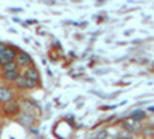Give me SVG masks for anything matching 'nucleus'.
<instances>
[{
	"instance_id": "obj_1",
	"label": "nucleus",
	"mask_w": 154,
	"mask_h": 139,
	"mask_svg": "<svg viewBox=\"0 0 154 139\" xmlns=\"http://www.w3.org/2000/svg\"><path fill=\"white\" fill-rule=\"evenodd\" d=\"M122 128L125 130V131H128V133H131V134H137V133H140L142 131V121H137V119H134V118H126L122 124Z\"/></svg>"
},
{
	"instance_id": "obj_2",
	"label": "nucleus",
	"mask_w": 154,
	"mask_h": 139,
	"mask_svg": "<svg viewBox=\"0 0 154 139\" xmlns=\"http://www.w3.org/2000/svg\"><path fill=\"white\" fill-rule=\"evenodd\" d=\"M17 49L14 46H6L5 49V53L2 54V57H0V65H5L8 64V62H14L16 57H17Z\"/></svg>"
},
{
	"instance_id": "obj_3",
	"label": "nucleus",
	"mask_w": 154,
	"mask_h": 139,
	"mask_svg": "<svg viewBox=\"0 0 154 139\" xmlns=\"http://www.w3.org/2000/svg\"><path fill=\"white\" fill-rule=\"evenodd\" d=\"M14 84H16V87H17V88H20V90H32V88L38 87V82H34V81L26 79L23 74L20 76V77H19Z\"/></svg>"
},
{
	"instance_id": "obj_4",
	"label": "nucleus",
	"mask_w": 154,
	"mask_h": 139,
	"mask_svg": "<svg viewBox=\"0 0 154 139\" xmlns=\"http://www.w3.org/2000/svg\"><path fill=\"white\" fill-rule=\"evenodd\" d=\"M16 93L9 87H0V104H8L11 100H14Z\"/></svg>"
},
{
	"instance_id": "obj_5",
	"label": "nucleus",
	"mask_w": 154,
	"mask_h": 139,
	"mask_svg": "<svg viewBox=\"0 0 154 139\" xmlns=\"http://www.w3.org/2000/svg\"><path fill=\"white\" fill-rule=\"evenodd\" d=\"M3 113L8 116H16L20 113V104L17 102V100H11V102L8 104H3Z\"/></svg>"
},
{
	"instance_id": "obj_6",
	"label": "nucleus",
	"mask_w": 154,
	"mask_h": 139,
	"mask_svg": "<svg viewBox=\"0 0 154 139\" xmlns=\"http://www.w3.org/2000/svg\"><path fill=\"white\" fill-rule=\"evenodd\" d=\"M16 62L19 64V67H25V68L32 67V59H31V56H29L28 53H25V51H19V53H17Z\"/></svg>"
},
{
	"instance_id": "obj_7",
	"label": "nucleus",
	"mask_w": 154,
	"mask_h": 139,
	"mask_svg": "<svg viewBox=\"0 0 154 139\" xmlns=\"http://www.w3.org/2000/svg\"><path fill=\"white\" fill-rule=\"evenodd\" d=\"M26 79L29 81H34V82H38L40 81V73H38V70L35 67H28V68H25V71L22 73Z\"/></svg>"
},
{
	"instance_id": "obj_8",
	"label": "nucleus",
	"mask_w": 154,
	"mask_h": 139,
	"mask_svg": "<svg viewBox=\"0 0 154 139\" xmlns=\"http://www.w3.org/2000/svg\"><path fill=\"white\" fill-rule=\"evenodd\" d=\"M22 76L20 70H16V71H8V73H3V79L6 82H11V84H14L19 77Z\"/></svg>"
},
{
	"instance_id": "obj_9",
	"label": "nucleus",
	"mask_w": 154,
	"mask_h": 139,
	"mask_svg": "<svg viewBox=\"0 0 154 139\" xmlns=\"http://www.w3.org/2000/svg\"><path fill=\"white\" fill-rule=\"evenodd\" d=\"M20 67H19V64L14 60V62H8V64H5V65H2V71L3 73H8V71H16V70H19Z\"/></svg>"
},
{
	"instance_id": "obj_10",
	"label": "nucleus",
	"mask_w": 154,
	"mask_h": 139,
	"mask_svg": "<svg viewBox=\"0 0 154 139\" xmlns=\"http://www.w3.org/2000/svg\"><path fill=\"white\" fill-rule=\"evenodd\" d=\"M140 134H143V137H151L154 136V125H145L140 131Z\"/></svg>"
},
{
	"instance_id": "obj_11",
	"label": "nucleus",
	"mask_w": 154,
	"mask_h": 139,
	"mask_svg": "<svg viewBox=\"0 0 154 139\" xmlns=\"http://www.w3.org/2000/svg\"><path fill=\"white\" fill-rule=\"evenodd\" d=\"M114 139H133V134L123 130V131H120L119 134H116V137H114Z\"/></svg>"
},
{
	"instance_id": "obj_12",
	"label": "nucleus",
	"mask_w": 154,
	"mask_h": 139,
	"mask_svg": "<svg viewBox=\"0 0 154 139\" xmlns=\"http://www.w3.org/2000/svg\"><path fill=\"white\" fill-rule=\"evenodd\" d=\"M106 137H108V130H106V128L100 130V131H97V133L94 134V139H106Z\"/></svg>"
},
{
	"instance_id": "obj_13",
	"label": "nucleus",
	"mask_w": 154,
	"mask_h": 139,
	"mask_svg": "<svg viewBox=\"0 0 154 139\" xmlns=\"http://www.w3.org/2000/svg\"><path fill=\"white\" fill-rule=\"evenodd\" d=\"M5 49H6V45L5 43H0V57H2V54L5 53Z\"/></svg>"
},
{
	"instance_id": "obj_14",
	"label": "nucleus",
	"mask_w": 154,
	"mask_h": 139,
	"mask_svg": "<svg viewBox=\"0 0 154 139\" xmlns=\"http://www.w3.org/2000/svg\"><path fill=\"white\" fill-rule=\"evenodd\" d=\"M72 2H77V3H79V2H82V0H72Z\"/></svg>"
}]
</instances>
